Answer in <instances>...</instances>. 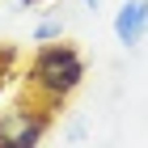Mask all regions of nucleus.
I'll return each instance as SVG.
<instances>
[{"mask_svg":"<svg viewBox=\"0 0 148 148\" xmlns=\"http://www.w3.org/2000/svg\"><path fill=\"white\" fill-rule=\"evenodd\" d=\"M85 80V59L72 42H38V51L25 64V85L42 106L59 110Z\"/></svg>","mask_w":148,"mask_h":148,"instance_id":"1","label":"nucleus"},{"mask_svg":"<svg viewBox=\"0 0 148 148\" xmlns=\"http://www.w3.org/2000/svg\"><path fill=\"white\" fill-rule=\"evenodd\" d=\"M51 127V106L21 102L0 114V148H38Z\"/></svg>","mask_w":148,"mask_h":148,"instance_id":"2","label":"nucleus"},{"mask_svg":"<svg viewBox=\"0 0 148 148\" xmlns=\"http://www.w3.org/2000/svg\"><path fill=\"white\" fill-rule=\"evenodd\" d=\"M148 34V0H123V9L114 13V38L123 47H140Z\"/></svg>","mask_w":148,"mask_h":148,"instance_id":"3","label":"nucleus"},{"mask_svg":"<svg viewBox=\"0 0 148 148\" xmlns=\"http://www.w3.org/2000/svg\"><path fill=\"white\" fill-rule=\"evenodd\" d=\"M59 38H64V17H59V13L38 17V25H34V42H59Z\"/></svg>","mask_w":148,"mask_h":148,"instance_id":"4","label":"nucleus"},{"mask_svg":"<svg viewBox=\"0 0 148 148\" xmlns=\"http://www.w3.org/2000/svg\"><path fill=\"white\" fill-rule=\"evenodd\" d=\"M13 68H17V47H0V97L13 80Z\"/></svg>","mask_w":148,"mask_h":148,"instance_id":"5","label":"nucleus"},{"mask_svg":"<svg viewBox=\"0 0 148 148\" xmlns=\"http://www.w3.org/2000/svg\"><path fill=\"white\" fill-rule=\"evenodd\" d=\"M68 140H72V144L85 140V119H72V123H68Z\"/></svg>","mask_w":148,"mask_h":148,"instance_id":"6","label":"nucleus"},{"mask_svg":"<svg viewBox=\"0 0 148 148\" xmlns=\"http://www.w3.org/2000/svg\"><path fill=\"white\" fill-rule=\"evenodd\" d=\"M17 9H34V4H47V0H13Z\"/></svg>","mask_w":148,"mask_h":148,"instance_id":"7","label":"nucleus"},{"mask_svg":"<svg viewBox=\"0 0 148 148\" xmlns=\"http://www.w3.org/2000/svg\"><path fill=\"white\" fill-rule=\"evenodd\" d=\"M80 4H85L89 13H97V9H102V0H80Z\"/></svg>","mask_w":148,"mask_h":148,"instance_id":"8","label":"nucleus"}]
</instances>
